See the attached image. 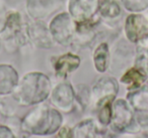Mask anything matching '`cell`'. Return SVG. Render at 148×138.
<instances>
[{
	"label": "cell",
	"mask_w": 148,
	"mask_h": 138,
	"mask_svg": "<svg viewBox=\"0 0 148 138\" xmlns=\"http://www.w3.org/2000/svg\"><path fill=\"white\" fill-rule=\"evenodd\" d=\"M145 29V21L141 15H131L126 23V32L131 41H135L140 37Z\"/></svg>",
	"instance_id": "obj_1"
},
{
	"label": "cell",
	"mask_w": 148,
	"mask_h": 138,
	"mask_svg": "<svg viewBox=\"0 0 148 138\" xmlns=\"http://www.w3.org/2000/svg\"><path fill=\"white\" fill-rule=\"evenodd\" d=\"M79 65V59L70 53L64 55L58 59L56 63V73L60 77H64L68 73L75 70Z\"/></svg>",
	"instance_id": "obj_2"
},
{
	"label": "cell",
	"mask_w": 148,
	"mask_h": 138,
	"mask_svg": "<svg viewBox=\"0 0 148 138\" xmlns=\"http://www.w3.org/2000/svg\"><path fill=\"white\" fill-rule=\"evenodd\" d=\"M95 0H71L70 11L76 18L85 19L93 10V3Z\"/></svg>",
	"instance_id": "obj_3"
},
{
	"label": "cell",
	"mask_w": 148,
	"mask_h": 138,
	"mask_svg": "<svg viewBox=\"0 0 148 138\" xmlns=\"http://www.w3.org/2000/svg\"><path fill=\"white\" fill-rule=\"evenodd\" d=\"M145 75L142 73L141 71L136 69H131L123 76L121 81L123 83L129 84L130 88L134 89V88H138L141 86V84L145 81Z\"/></svg>",
	"instance_id": "obj_4"
},
{
	"label": "cell",
	"mask_w": 148,
	"mask_h": 138,
	"mask_svg": "<svg viewBox=\"0 0 148 138\" xmlns=\"http://www.w3.org/2000/svg\"><path fill=\"white\" fill-rule=\"evenodd\" d=\"M107 60H108V45L106 43H101L95 53V64L97 71L105 72L106 68H107Z\"/></svg>",
	"instance_id": "obj_5"
},
{
	"label": "cell",
	"mask_w": 148,
	"mask_h": 138,
	"mask_svg": "<svg viewBox=\"0 0 148 138\" xmlns=\"http://www.w3.org/2000/svg\"><path fill=\"white\" fill-rule=\"evenodd\" d=\"M99 8L101 14L106 16H117L120 13V8L118 4L113 0H101L99 3Z\"/></svg>",
	"instance_id": "obj_6"
},
{
	"label": "cell",
	"mask_w": 148,
	"mask_h": 138,
	"mask_svg": "<svg viewBox=\"0 0 148 138\" xmlns=\"http://www.w3.org/2000/svg\"><path fill=\"white\" fill-rule=\"evenodd\" d=\"M110 100L108 101V104L105 105L103 109L101 111L99 118H101V121L103 122V123H108L110 120V116H111V110H110V103H111V101H110Z\"/></svg>",
	"instance_id": "obj_7"
},
{
	"label": "cell",
	"mask_w": 148,
	"mask_h": 138,
	"mask_svg": "<svg viewBox=\"0 0 148 138\" xmlns=\"http://www.w3.org/2000/svg\"><path fill=\"white\" fill-rule=\"evenodd\" d=\"M57 138H71V133H70V130L68 128H63L61 130V132L59 133Z\"/></svg>",
	"instance_id": "obj_8"
}]
</instances>
